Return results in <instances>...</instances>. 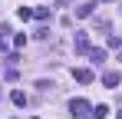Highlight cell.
<instances>
[{
    "label": "cell",
    "instance_id": "2",
    "mask_svg": "<svg viewBox=\"0 0 122 119\" xmlns=\"http://www.w3.org/2000/svg\"><path fill=\"white\" fill-rule=\"evenodd\" d=\"M73 79H76V83H82V86H89V83L96 79V73H92L89 66H79V70H73Z\"/></svg>",
    "mask_w": 122,
    "mask_h": 119
},
{
    "label": "cell",
    "instance_id": "8",
    "mask_svg": "<svg viewBox=\"0 0 122 119\" xmlns=\"http://www.w3.org/2000/svg\"><path fill=\"white\" fill-rule=\"evenodd\" d=\"M92 7H96V3H82V7H76V17H89V13H92Z\"/></svg>",
    "mask_w": 122,
    "mask_h": 119
},
{
    "label": "cell",
    "instance_id": "5",
    "mask_svg": "<svg viewBox=\"0 0 122 119\" xmlns=\"http://www.w3.org/2000/svg\"><path fill=\"white\" fill-rule=\"evenodd\" d=\"M89 60H92L96 66H102V63L109 60V53H106V50H89Z\"/></svg>",
    "mask_w": 122,
    "mask_h": 119
},
{
    "label": "cell",
    "instance_id": "6",
    "mask_svg": "<svg viewBox=\"0 0 122 119\" xmlns=\"http://www.w3.org/2000/svg\"><path fill=\"white\" fill-rule=\"evenodd\" d=\"M10 99H13V106H26V93H23V89H13V93H10Z\"/></svg>",
    "mask_w": 122,
    "mask_h": 119
},
{
    "label": "cell",
    "instance_id": "10",
    "mask_svg": "<svg viewBox=\"0 0 122 119\" xmlns=\"http://www.w3.org/2000/svg\"><path fill=\"white\" fill-rule=\"evenodd\" d=\"M106 43H109V46H112V50H122V40L116 37V33H109V40H106Z\"/></svg>",
    "mask_w": 122,
    "mask_h": 119
},
{
    "label": "cell",
    "instance_id": "1",
    "mask_svg": "<svg viewBox=\"0 0 122 119\" xmlns=\"http://www.w3.org/2000/svg\"><path fill=\"white\" fill-rule=\"evenodd\" d=\"M69 116L73 119H89L92 116V106H89L86 99H73V103H69Z\"/></svg>",
    "mask_w": 122,
    "mask_h": 119
},
{
    "label": "cell",
    "instance_id": "3",
    "mask_svg": "<svg viewBox=\"0 0 122 119\" xmlns=\"http://www.w3.org/2000/svg\"><path fill=\"white\" fill-rule=\"evenodd\" d=\"M73 50L89 56V50H92V46H89V37H86V33H76V40H73Z\"/></svg>",
    "mask_w": 122,
    "mask_h": 119
},
{
    "label": "cell",
    "instance_id": "4",
    "mask_svg": "<svg viewBox=\"0 0 122 119\" xmlns=\"http://www.w3.org/2000/svg\"><path fill=\"white\" fill-rule=\"evenodd\" d=\"M102 83H106L109 89H116V86H119V83H122V76H119V73H116V70H106V73H102Z\"/></svg>",
    "mask_w": 122,
    "mask_h": 119
},
{
    "label": "cell",
    "instance_id": "13",
    "mask_svg": "<svg viewBox=\"0 0 122 119\" xmlns=\"http://www.w3.org/2000/svg\"><path fill=\"white\" fill-rule=\"evenodd\" d=\"M119 119H122V113H119Z\"/></svg>",
    "mask_w": 122,
    "mask_h": 119
},
{
    "label": "cell",
    "instance_id": "9",
    "mask_svg": "<svg viewBox=\"0 0 122 119\" xmlns=\"http://www.w3.org/2000/svg\"><path fill=\"white\" fill-rule=\"evenodd\" d=\"M17 17L20 20H33V10H30V7H17Z\"/></svg>",
    "mask_w": 122,
    "mask_h": 119
},
{
    "label": "cell",
    "instance_id": "11",
    "mask_svg": "<svg viewBox=\"0 0 122 119\" xmlns=\"http://www.w3.org/2000/svg\"><path fill=\"white\" fill-rule=\"evenodd\" d=\"M33 17H36V20H46V17H50V7H36Z\"/></svg>",
    "mask_w": 122,
    "mask_h": 119
},
{
    "label": "cell",
    "instance_id": "7",
    "mask_svg": "<svg viewBox=\"0 0 122 119\" xmlns=\"http://www.w3.org/2000/svg\"><path fill=\"white\" fill-rule=\"evenodd\" d=\"M106 116H109V106H106V103L92 106V119H106Z\"/></svg>",
    "mask_w": 122,
    "mask_h": 119
},
{
    "label": "cell",
    "instance_id": "14",
    "mask_svg": "<svg viewBox=\"0 0 122 119\" xmlns=\"http://www.w3.org/2000/svg\"><path fill=\"white\" fill-rule=\"evenodd\" d=\"M33 119H36V116H33Z\"/></svg>",
    "mask_w": 122,
    "mask_h": 119
},
{
    "label": "cell",
    "instance_id": "12",
    "mask_svg": "<svg viewBox=\"0 0 122 119\" xmlns=\"http://www.w3.org/2000/svg\"><path fill=\"white\" fill-rule=\"evenodd\" d=\"M3 50H7V43H3V37H0V53H3Z\"/></svg>",
    "mask_w": 122,
    "mask_h": 119
}]
</instances>
